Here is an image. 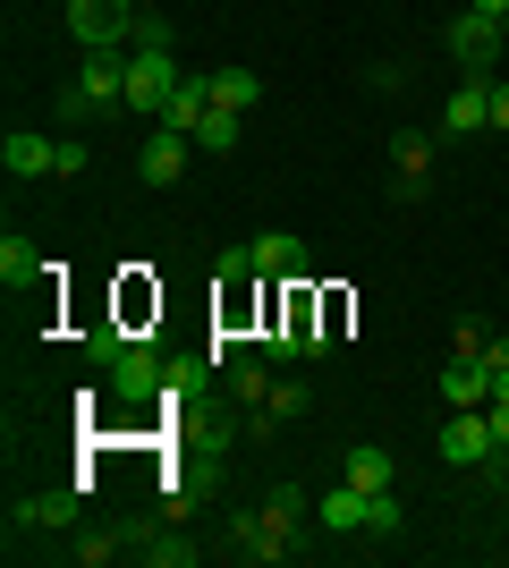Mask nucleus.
Listing matches in <instances>:
<instances>
[{
  "mask_svg": "<svg viewBox=\"0 0 509 568\" xmlns=\"http://www.w3.org/2000/svg\"><path fill=\"white\" fill-rule=\"evenodd\" d=\"M69 34H77L85 51L136 43V0H69Z\"/></svg>",
  "mask_w": 509,
  "mask_h": 568,
  "instance_id": "nucleus-1",
  "label": "nucleus"
},
{
  "mask_svg": "<svg viewBox=\"0 0 509 568\" xmlns=\"http://www.w3.org/2000/svg\"><path fill=\"white\" fill-rule=\"evenodd\" d=\"M179 60H170V51H128V111L136 119H162V102L179 94Z\"/></svg>",
  "mask_w": 509,
  "mask_h": 568,
  "instance_id": "nucleus-2",
  "label": "nucleus"
},
{
  "mask_svg": "<svg viewBox=\"0 0 509 568\" xmlns=\"http://www.w3.org/2000/svg\"><path fill=\"white\" fill-rule=\"evenodd\" d=\"M162 390H170V356L153 348V339H136V348L111 365V399H120V407H145V399H162Z\"/></svg>",
  "mask_w": 509,
  "mask_h": 568,
  "instance_id": "nucleus-3",
  "label": "nucleus"
},
{
  "mask_svg": "<svg viewBox=\"0 0 509 568\" xmlns=\"http://www.w3.org/2000/svg\"><path fill=\"white\" fill-rule=\"evenodd\" d=\"M441 43H450V60H459L467 77H492V60H501V43H509V26L467 9V18H450V34H441Z\"/></svg>",
  "mask_w": 509,
  "mask_h": 568,
  "instance_id": "nucleus-4",
  "label": "nucleus"
},
{
  "mask_svg": "<svg viewBox=\"0 0 509 568\" xmlns=\"http://www.w3.org/2000/svg\"><path fill=\"white\" fill-rule=\"evenodd\" d=\"M434 450H441V467H492V416L485 407H459V416L434 433Z\"/></svg>",
  "mask_w": 509,
  "mask_h": 568,
  "instance_id": "nucleus-5",
  "label": "nucleus"
},
{
  "mask_svg": "<svg viewBox=\"0 0 509 568\" xmlns=\"http://www.w3.org/2000/svg\"><path fill=\"white\" fill-rule=\"evenodd\" d=\"M120 544H128V560H145V568H195V560H204L187 535H170V526H153V518L120 526Z\"/></svg>",
  "mask_w": 509,
  "mask_h": 568,
  "instance_id": "nucleus-6",
  "label": "nucleus"
},
{
  "mask_svg": "<svg viewBox=\"0 0 509 568\" xmlns=\"http://www.w3.org/2000/svg\"><path fill=\"white\" fill-rule=\"evenodd\" d=\"M492 128V77H459L441 102V136H485Z\"/></svg>",
  "mask_w": 509,
  "mask_h": 568,
  "instance_id": "nucleus-7",
  "label": "nucleus"
},
{
  "mask_svg": "<svg viewBox=\"0 0 509 568\" xmlns=\"http://www.w3.org/2000/svg\"><path fill=\"white\" fill-rule=\"evenodd\" d=\"M187 153H195V136H170V128H153L145 153H136L145 187H179V179H187Z\"/></svg>",
  "mask_w": 509,
  "mask_h": 568,
  "instance_id": "nucleus-8",
  "label": "nucleus"
},
{
  "mask_svg": "<svg viewBox=\"0 0 509 568\" xmlns=\"http://www.w3.org/2000/svg\"><path fill=\"white\" fill-rule=\"evenodd\" d=\"M204 111H213V77L187 69V77H179V94L162 102V119H153V128H170V136H195V119H204Z\"/></svg>",
  "mask_w": 509,
  "mask_h": 568,
  "instance_id": "nucleus-9",
  "label": "nucleus"
},
{
  "mask_svg": "<svg viewBox=\"0 0 509 568\" xmlns=\"http://www.w3.org/2000/svg\"><path fill=\"white\" fill-rule=\"evenodd\" d=\"M306 407H315V390H306V382H272L264 390V407H255V416H246V433H272V425H297V416H306Z\"/></svg>",
  "mask_w": 509,
  "mask_h": 568,
  "instance_id": "nucleus-10",
  "label": "nucleus"
},
{
  "mask_svg": "<svg viewBox=\"0 0 509 568\" xmlns=\"http://www.w3.org/2000/svg\"><path fill=\"white\" fill-rule=\"evenodd\" d=\"M441 399H450V407H485L492 399L485 356H450V365H441Z\"/></svg>",
  "mask_w": 509,
  "mask_h": 568,
  "instance_id": "nucleus-11",
  "label": "nucleus"
},
{
  "mask_svg": "<svg viewBox=\"0 0 509 568\" xmlns=\"http://www.w3.org/2000/svg\"><path fill=\"white\" fill-rule=\"evenodd\" d=\"M255 272H264V281H297V272H306V246H297L289 230H264L255 237Z\"/></svg>",
  "mask_w": 509,
  "mask_h": 568,
  "instance_id": "nucleus-12",
  "label": "nucleus"
},
{
  "mask_svg": "<svg viewBox=\"0 0 509 568\" xmlns=\"http://www.w3.org/2000/svg\"><path fill=\"white\" fill-rule=\"evenodd\" d=\"M51 153H60V136H9L0 144V170L9 179H51Z\"/></svg>",
  "mask_w": 509,
  "mask_h": 568,
  "instance_id": "nucleus-13",
  "label": "nucleus"
},
{
  "mask_svg": "<svg viewBox=\"0 0 509 568\" xmlns=\"http://www.w3.org/2000/svg\"><path fill=\"white\" fill-rule=\"evenodd\" d=\"M264 535L281 551H297V535H306V500H297V484H281V493L264 500Z\"/></svg>",
  "mask_w": 509,
  "mask_h": 568,
  "instance_id": "nucleus-14",
  "label": "nucleus"
},
{
  "mask_svg": "<svg viewBox=\"0 0 509 568\" xmlns=\"http://www.w3.org/2000/svg\"><path fill=\"white\" fill-rule=\"evenodd\" d=\"M365 509H374V493H357V484H339V493L323 500L315 518H323V535H365Z\"/></svg>",
  "mask_w": 509,
  "mask_h": 568,
  "instance_id": "nucleus-15",
  "label": "nucleus"
},
{
  "mask_svg": "<svg viewBox=\"0 0 509 568\" xmlns=\"http://www.w3.org/2000/svg\"><path fill=\"white\" fill-rule=\"evenodd\" d=\"M9 526H77V493H26Z\"/></svg>",
  "mask_w": 509,
  "mask_h": 568,
  "instance_id": "nucleus-16",
  "label": "nucleus"
},
{
  "mask_svg": "<svg viewBox=\"0 0 509 568\" xmlns=\"http://www.w3.org/2000/svg\"><path fill=\"white\" fill-rule=\"evenodd\" d=\"M390 475L399 467H390L383 442H357V450H348V484H357V493H390Z\"/></svg>",
  "mask_w": 509,
  "mask_h": 568,
  "instance_id": "nucleus-17",
  "label": "nucleus"
},
{
  "mask_svg": "<svg viewBox=\"0 0 509 568\" xmlns=\"http://www.w3.org/2000/svg\"><path fill=\"white\" fill-rule=\"evenodd\" d=\"M230 551H238V560H289V551H281V544L264 535V509H246V518H230Z\"/></svg>",
  "mask_w": 509,
  "mask_h": 568,
  "instance_id": "nucleus-18",
  "label": "nucleus"
},
{
  "mask_svg": "<svg viewBox=\"0 0 509 568\" xmlns=\"http://www.w3.org/2000/svg\"><path fill=\"white\" fill-rule=\"evenodd\" d=\"M213 102L221 111H255V102H264V77L255 69H213Z\"/></svg>",
  "mask_w": 509,
  "mask_h": 568,
  "instance_id": "nucleus-19",
  "label": "nucleus"
},
{
  "mask_svg": "<svg viewBox=\"0 0 509 568\" xmlns=\"http://www.w3.org/2000/svg\"><path fill=\"white\" fill-rule=\"evenodd\" d=\"M0 281H9V288H26V281H43V255H34V237H18V230L0 237Z\"/></svg>",
  "mask_w": 509,
  "mask_h": 568,
  "instance_id": "nucleus-20",
  "label": "nucleus"
},
{
  "mask_svg": "<svg viewBox=\"0 0 509 568\" xmlns=\"http://www.w3.org/2000/svg\"><path fill=\"white\" fill-rule=\"evenodd\" d=\"M264 390H272V356H230V399L264 407Z\"/></svg>",
  "mask_w": 509,
  "mask_h": 568,
  "instance_id": "nucleus-21",
  "label": "nucleus"
},
{
  "mask_svg": "<svg viewBox=\"0 0 509 568\" xmlns=\"http://www.w3.org/2000/svg\"><path fill=\"white\" fill-rule=\"evenodd\" d=\"M390 162H399V187H425V170H434V136H399V144H390Z\"/></svg>",
  "mask_w": 509,
  "mask_h": 568,
  "instance_id": "nucleus-22",
  "label": "nucleus"
},
{
  "mask_svg": "<svg viewBox=\"0 0 509 568\" xmlns=\"http://www.w3.org/2000/svg\"><path fill=\"white\" fill-rule=\"evenodd\" d=\"M238 119L246 111H221V102H213V111L195 119V144H204V153H230V144H238Z\"/></svg>",
  "mask_w": 509,
  "mask_h": 568,
  "instance_id": "nucleus-23",
  "label": "nucleus"
},
{
  "mask_svg": "<svg viewBox=\"0 0 509 568\" xmlns=\"http://www.w3.org/2000/svg\"><path fill=\"white\" fill-rule=\"evenodd\" d=\"M365 535H408V509H399V493H374V509H365Z\"/></svg>",
  "mask_w": 509,
  "mask_h": 568,
  "instance_id": "nucleus-24",
  "label": "nucleus"
},
{
  "mask_svg": "<svg viewBox=\"0 0 509 568\" xmlns=\"http://www.w3.org/2000/svg\"><path fill=\"white\" fill-rule=\"evenodd\" d=\"M85 162H94V153H85V136H60V153H51V179H85Z\"/></svg>",
  "mask_w": 509,
  "mask_h": 568,
  "instance_id": "nucleus-25",
  "label": "nucleus"
},
{
  "mask_svg": "<svg viewBox=\"0 0 509 568\" xmlns=\"http://www.w3.org/2000/svg\"><path fill=\"white\" fill-rule=\"evenodd\" d=\"M69 551H77V560H85V568H102V560H120L128 544H120V535H77Z\"/></svg>",
  "mask_w": 509,
  "mask_h": 568,
  "instance_id": "nucleus-26",
  "label": "nucleus"
},
{
  "mask_svg": "<svg viewBox=\"0 0 509 568\" xmlns=\"http://www.w3.org/2000/svg\"><path fill=\"white\" fill-rule=\"evenodd\" d=\"M136 51H170V18L162 9H136Z\"/></svg>",
  "mask_w": 509,
  "mask_h": 568,
  "instance_id": "nucleus-27",
  "label": "nucleus"
},
{
  "mask_svg": "<svg viewBox=\"0 0 509 568\" xmlns=\"http://www.w3.org/2000/svg\"><path fill=\"white\" fill-rule=\"evenodd\" d=\"M485 348H492V332H485V323H476V314H467L459 332H450V356H485Z\"/></svg>",
  "mask_w": 509,
  "mask_h": 568,
  "instance_id": "nucleus-28",
  "label": "nucleus"
},
{
  "mask_svg": "<svg viewBox=\"0 0 509 568\" xmlns=\"http://www.w3.org/2000/svg\"><path fill=\"white\" fill-rule=\"evenodd\" d=\"M85 348H94V365H120V356L136 348V339H128V332H94V339H85Z\"/></svg>",
  "mask_w": 509,
  "mask_h": 568,
  "instance_id": "nucleus-29",
  "label": "nucleus"
},
{
  "mask_svg": "<svg viewBox=\"0 0 509 568\" xmlns=\"http://www.w3.org/2000/svg\"><path fill=\"white\" fill-rule=\"evenodd\" d=\"M492 128L509 136V77H492Z\"/></svg>",
  "mask_w": 509,
  "mask_h": 568,
  "instance_id": "nucleus-30",
  "label": "nucleus"
},
{
  "mask_svg": "<svg viewBox=\"0 0 509 568\" xmlns=\"http://www.w3.org/2000/svg\"><path fill=\"white\" fill-rule=\"evenodd\" d=\"M467 9H476V18H501V26H509V0H467Z\"/></svg>",
  "mask_w": 509,
  "mask_h": 568,
  "instance_id": "nucleus-31",
  "label": "nucleus"
},
{
  "mask_svg": "<svg viewBox=\"0 0 509 568\" xmlns=\"http://www.w3.org/2000/svg\"><path fill=\"white\" fill-rule=\"evenodd\" d=\"M485 416H492V442H509V407H501V399H492V407H485Z\"/></svg>",
  "mask_w": 509,
  "mask_h": 568,
  "instance_id": "nucleus-32",
  "label": "nucleus"
}]
</instances>
